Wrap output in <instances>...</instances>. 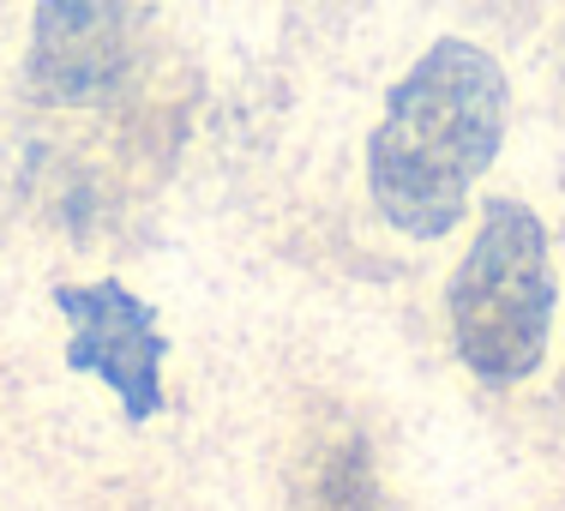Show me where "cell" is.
Instances as JSON below:
<instances>
[{
  "label": "cell",
  "instance_id": "obj_4",
  "mask_svg": "<svg viewBox=\"0 0 565 511\" xmlns=\"http://www.w3.org/2000/svg\"><path fill=\"white\" fill-rule=\"evenodd\" d=\"M139 36V0H36L31 19V91L43 103H90L120 85Z\"/></svg>",
  "mask_w": 565,
  "mask_h": 511
},
{
  "label": "cell",
  "instance_id": "obj_2",
  "mask_svg": "<svg viewBox=\"0 0 565 511\" xmlns=\"http://www.w3.org/2000/svg\"><path fill=\"white\" fill-rule=\"evenodd\" d=\"M554 253L547 228L518 199H488L469 241L463 265L451 272L446 313L457 361L481 385H523L547 361V331H554Z\"/></svg>",
  "mask_w": 565,
  "mask_h": 511
},
{
  "label": "cell",
  "instance_id": "obj_1",
  "mask_svg": "<svg viewBox=\"0 0 565 511\" xmlns=\"http://www.w3.org/2000/svg\"><path fill=\"white\" fill-rule=\"evenodd\" d=\"M505 66L463 36H439L392 85L367 139V193L409 241H439L463 223L476 181L505 145Z\"/></svg>",
  "mask_w": 565,
  "mask_h": 511
},
{
  "label": "cell",
  "instance_id": "obj_5",
  "mask_svg": "<svg viewBox=\"0 0 565 511\" xmlns=\"http://www.w3.org/2000/svg\"><path fill=\"white\" fill-rule=\"evenodd\" d=\"M307 511H380V469H373V451L361 434H338L313 457Z\"/></svg>",
  "mask_w": 565,
  "mask_h": 511
},
{
  "label": "cell",
  "instance_id": "obj_3",
  "mask_svg": "<svg viewBox=\"0 0 565 511\" xmlns=\"http://www.w3.org/2000/svg\"><path fill=\"white\" fill-rule=\"evenodd\" d=\"M55 307L66 313L73 338H66V368L103 380L120 397V415L132 427L151 422L163 409V326L157 307L139 301L127 284L97 277V284H61Z\"/></svg>",
  "mask_w": 565,
  "mask_h": 511
}]
</instances>
